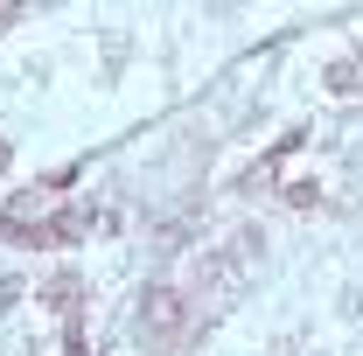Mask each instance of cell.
Listing matches in <instances>:
<instances>
[{
	"label": "cell",
	"instance_id": "obj_1",
	"mask_svg": "<svg viewBox=\"0 0 363 356\" xmlns=\"http://www.w3.org/2000/svg\"><path fill=\"white\" fill-rule=\"evenodd\" d=\"M140 328H147V343H168L182 328V294L175 287H154V294L140 301Z\"/></svg>",
	"mask_w": 363,
	"mask_h": 356
}]
</instances>
